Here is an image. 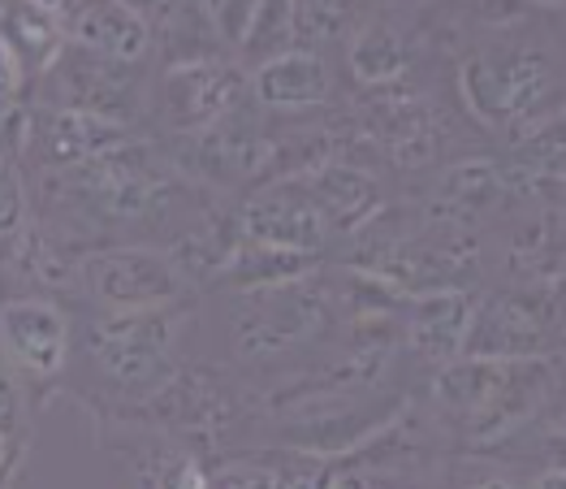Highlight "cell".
Listing matches in <instances>:
<instances>
[{"mask_svg": "<svg viewBox=\"0 0 566 489\" xmlns=\"http://www.w3.org/2000/svg\"><path fill=\"white\" fill-rule=\"evenodd\" d=\"M187 330V303L160 308V312H92L83 330V346L108 391L130 403H151L187 368L182 360Z\"/></svg>", "mask_w": 566, "mask_h": 489, "instance_id": "obj_1", "label": "cell"}, {"mask_svg": "<svg viewBox=\"0 0 566 489\" xmlns=\"http://www.w3.org/2000/svg\"><path fill=\"white\" fill-rule=\"evenodd\" d=\"M463 108L489 131H532L558 117V79L545 44H475L459 56Z\"/></svg>", "mask_w": 566, "mask_h": 489, "instance_id": "obj_2", "label": "cell"}, {"mask_svg": "<svg viewBox=\"0 0 566 489\" xmlns=\"http://www.w3.org/2000/svg\"><path fill=\"white\" fill-rule=\"evenodd\" d=\"M337 299L325 287V273L307 282H290L273 291L234 294L230 303V343L247 364H277L307 346H316L329 330Z\"/></svg>", "mask_w": 566, "mask_h": 489, "instance_id": "obj_3", "label": "cell"}, {"mask_svg": "<svg viewBox=\"0 0 566 489\" xmlns=\"http://www.w3.org/2000/svg\"><path fill=\"white\" fill-rule=\"evenodd\" d=\"M74 291L83 294L95 312H160V308L187 303L190 282L169 260L165 247L99 243L78 256Z\"/></svg>", "mask_w": 566, "mask_h": 489, "instance_id": "obj_4", "label": "cell"}, {"mask_svg": "<svg viewBox=\"0 0 566 489\" xmlns=\"http://www.w3.org/2000/svg\"><path fill=\"white\" fill-rule=\"evenodd\" d=\"M468 360H558V291L511 287L497 294H480L468 330Z\"/></svg>", "mask_w": 566, "mask_h": 489, "instance_id": "obj_5", "label": "cell"}, {"mask_svg": "<svg viewBox=\"0 0 566 489\" xmlns=\"http://www.w3.org/2000/svg\"><path fill=\"white\" fill-rule=\"evenodd\" d=\"M74 351V321L61 299L44 291H13L0 299V364L27 386L61 382Z\"/></svg>", "mask_w": 566, "mask_h": 489, "instance_id": "obj_6", "label": "cell"}, {"mask_svg": "<svg viewBox=\"0 0 566 489\" xmlns=\"http://www.w3.org/2000/svg\"><path fill=\"white\" fill-rule=\"evenodd\" d=\"M130 139H135V131L99 122L92 113L31 104V108H18V135H13L18 152L13 156L22 169H40L48 178H56V174H70V169L87 165L113 147L130 144Z\"/></svg>", "mask_w": 566, "mask_h": 489, "instance_id": "obj_7", "label": "cell"}, {"mask_svg": "<svg viewBox=\"0 0 566 489\" xmlns=\"http://www.w3.org/2000/svg\"><path fill=\"white\" fill-rule=\"evenodd\" d=\"M40 83H44V104L78 108L126 131H135V122L147 113V83L139 65H117L83 49L61 52Z\"/></svg>", "mask_w": 566, "mask_h": 489, "instance_id": "obj_8", "label": "cell"}, {"mask_svg": "<svg viewBox=\"0 0 566 489\" xmlns=\"http://www.w3.org/2000/svg\"><path fill=\"white\" fill-rule=\"evenodd\" d=\"M242 100H247V70L230 56L174 65V70L160 74V87H156L160 117L182 144L212 131L226 113H234Z\"/></svg>", "mask_w": 566, "mask_h": 489, "instance_id": "obj_9", "label": "cell"}, {"mask_svg": "<svg viewBox=\"0 0 566 489\" xmlns=\"http://www.w3.org/2000/svg\"><path fill=\"white\" fill-rule=\"evenodd\" d=\"M234 230L242 243L285 247V251H307L325 256L329 226L321 208L307 199V191L294 178H269L234 208Z\"/></svg>", "mask_w": 566, "mask_h": 489, "instance_id": "obj_10", "label": "cell"}, {"mask_svg": "<svg viewBox=\"0 0 566 489\" xmlns=\"http://www.w3.org/2000/svg\"><path fill=\"white\" fill-rule=\"evenodd\" d=\"M364 135L389 165L420 169V165H432L446 144V117L424 92L394 87L373 96V104L364 108Z\"/></svg>", "mask_w": 566, "mask_h": 489, "instance_id": "obj_11", "label": "cell"}, {"mask_svg": "<svg viewBox=\"0 0 566 489\" xmlns=\"http://www.w3.org/2000/svg\"><path fill=\"white\" fill-rule=\"evenodd\" d=\"M416 65H420V35L411 31L407 18L385 9L355 13L346 31V70L364 92L380 96V92L407 87Z\"/></svg>", "mask_w": 566, "mask_h": 489, "instance_id": "obj_12", "label": "cell"}, {"mask_svg": "<svg viewBox=\"0 0 566 489\" xmlns=\"http://www.w3.org/2000/svg\"><path fill=\"white\" fill-rule=\"evenodd\" d=\"M506 204H511V187L502 165L493 156H468L437 174L432 191L424 196V221L472 235L475 221L493 217Z\"/></svg>", "mask_w": 566, "mask_h": 489, "instance_id": "obj_13", "label": "cell"}, {"mask_svg": "<svg viewBox=\"0 0 566 489\" xmlns=\"http://www.w3.org/2000/svg\"><path fill=\"white\" fill-rule=\"evenodd\" d=\"M247 100L273 117H303L333 100V65L312 52H277L247 74Z\"/></svg>", "mask_w": 566, "mask_h": 489, "instance_id": "obj_14", "label": "cell"}, {"mask_svg": "<svg viewBox=\"0 0 566 489\" xmlns=\"http://www.w3.org/2000/svg\"><path fill=\"white\" fill-rule=\"evenodd\" d=\"M480 291H428L402 299V339L407 351L432 368L463 360Z\"/></svg>", "mask_w": 566, "mask_h": 489, "instance_id": "obj_15", "label": "cell"}, {"mask_svg": "<svg viewBox=\"0 0 566 489\" xmlns=\"http://www.w3.org/2000/svg\"><path fill=\"white\" fill-rule=\"evenodd\" d=\"M65 40L117 65H143L151 56V18L126 0L65 4Z\"/></svg>", "mask_w": 566, "mask_h": 489, "instance_id": "obj_16", "label": "cell"}, {"mask_svg": "<svg viewBox=\"0 0 566 489\" xmlns=\"http://www.w3.org/2000/svg\"><path fill=\"white\" fill-rule=\"evenodd\" d=\"M294 183L321 208L329 239L333 235H359L385 212V191L377 187V178L342 156L307 169V174H294Z\"/></svg>", "mask_w": 566, "mask_h": 489, "instance_id": "obj_17", "label": "cell"}, {"mask_svg": "<svg viewBox=\"0 0 566 489\" xmlns=\"http://www.w3.org/2000/svg\"><path fill=\"white\" fill-rule=\"evenodd\" d=\"M0 40L13 52L27 87L40 83L48 70L56 65V56L70 49L65 40V4H48V0H18V4H0Z\"/></svg>", "mask_w": 566, "mask_h": 489, "instance_id": "obj_18", "label": "cell"}, {"mask_svg": "<svg viewBox=\"0 0 566 489\" xmlns=\"http://www.w3.org/2000/svg\"><path fill=\"white\" fill-rule=\"evenodd\" d=\"M316 273H325V256H307V251H285V247H264V243H242L238 239L212 287H221V291L230 294L273 291V287H290V282H307Z\"/></svg>", "mask_w": 566, "mask_h": 489, "instance_id": "obj_19", "label": "cell"}, {"mask_svg": "<svg viewBox=\"0 0 566 489\" xmlns=\"http://www.w3.org/2000/svg\"><path fill=\"white\" fill-rule=\"evenodd\" d=\"M147 18H151V52H160L165 70L226 56L217 31H212L208 4H156V13H147Z\"/></svg>", "mask_w": 566, "mask_h": 489, "instance_id": "obj_20", "label": "cell"}, {"mask_svg": "<svg viewBox=\"0 0 566 489\" xmlns=\"http://www.w3.org/2000/svg\"><path fill=\"white\" fill-rule=\"evenodd\" d=\"M355 22V9L350 4H321V0H298L285 9V52H312V56H325L329 44H342L346 31Z\"/></svg>", "mask_w": 566, "mask_h": 489, "instance_id": "obj_21", "label": "cell"}, {"mask_svg": "<svg viewBox=\"0 0 566 489\" xmlns=\"http://www.w3.org/2000/svg\"><path fill=\"white\" fill-rule=\"evenodd\" d=\"M31 221H35V212H31V191H27V169L4 147L0 152V251L4 256H13V247L22 243Z\"/></svg>", "mask_w": 566, "mask_h": 489, "instance_id": "obj_22", "label": "cell"}, {"mask_svg": "<svg viewBox=\"0 0 566 489\" xmlns=\"http://www.w3.org/2000/svg\"><path fill=\"white\" fill-rule=\"evenodd\" d=\"M208 489H277L273 455H226L208 468Z\"/></svg>", "mask_w": 566, "mask_h": 489, "instance_id": "obj_23", "label": "cell"}, {"mask_svg": "<svg viewBox=\"0 0 566 489\" xmlns=\"http://www.w3.org/2000/svg\"><path fill=\"white\" fill-rule=\"evenodd\" d=\"M0 434L18 446L31 438V412H27V391L22 382L0 364Z\"/></svg>", "mask_w": 566, "mask_h": 489, "instance_id": "obj_24", "label": "cell"}, {"mask_svg": "<svg viewBox=\"0 0 566 489\" xmlns=\"http://www.w3.org/2000/svg\"><path fill=\"white\" fill-rule=\"evenodd\" d=\"M446 468H450L446 489H527L493 459H446Z\"/></svg>", "mask_w": 566, "mask_h": 489, "instance_id": "obj_25", "label": "cell"}, {"mask_svg": "<svg viewBox=\"0 0 566 489\" xmlns=\"http://www.w3.org/2000/svg\"><path fill=\"white\" fill-rule=\"evenodd\" d=\"M22 96H27V79H22V70H18L13 52L4 49V40H0V104L18 108V100Z\"/></svg>", "mask_w": 566, "mask_h": 489, "instance_id": "obj_26", "label": "cell"}, {"mask_svg": "<svg viewBox=\"0 0 566 489\" xmlns=\"http://www.w3.org/2000/svg\"><path fill=\"white\" fill-rule=\"evenodd\" d=\"M325 489H389L380 477L373 472H364V468H350V464H342L337 459V472H333V481Z\"/></svg>", "mask_w": 566, "mask_h": 489, "instance_id": "obj_27", "label": "cell"}, {"mask_svg": "<svg viewBox=\"0 0 566 489\" xmlns=\"http://www.w3.org/2000/svg\"><path fill=\"white\" fill-rule=\"evenodd\" d=\"M13 122H18V108L0 104V135H4V131H13Z\"/></svg>", "mask_w": 566, "mask_h": 489, "instance_id": "obj_28", "label": "cell"}, {"mask_svg": "<svg viewBox=\"0 0 566 489\" xmlns=\"http://www.w3.org/2000/svg\"><path fill=\"white\" fill-rule=\"evenodd\" d=\"M13 135H18V122H13V131H4V135H0V152L9 147V139H13Z\"/></svg>", "mask_w": 566, "mask_h": 489, "instance_id": "obj_29", "label": "cell"}]
</instances>
